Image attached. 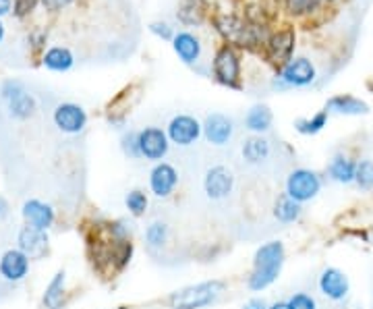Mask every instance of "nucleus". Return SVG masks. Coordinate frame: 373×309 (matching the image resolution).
Segmentation results:
<instances>
[{
    "label": "nucleus",
    "instance_id": "1",
    "mask_svg": "<svg viewBox=\"0 0 373 309\" xmlns=\"http://www.w3.org/2000/svg\"><path fill=\"white\" fill-rule=\"evenodd\" d=\"M284 264V245L280 241H270L255 251L253 257V272L249 276L247 285L251 291L268 289L280 274Z\"/></svg>",
    "mask_w": 373,
    "mask_h": 309
},
{
    "label": "nucleus",
    "instance_id": "2",
    "mask_svg": "<svg viewBox=\"0 0 373 309\" xmlns=\"http://www.w3.org/2000/svg\"><path fill=\"white\" fill-rule=\"evenodd\" d=\"M224 291L222 280H207L199 285H191L170 295L168 303L173 309H203L218 301Z\"/></svg>",
    "mask_w": 373,
    "mask_h": 309
},
{
    "label": "nucleus",
    "instance_id": "3",
    "mask_svg": "<svg viewBox=\"0 0 373 309\" xmlns=\"http://www.w3.org/2000/svg\"><path fill=\"white\" fill-rule=\"evenodd\" d=\"M0 96L2 100L6 102V108H8V115L17 121H25L29 119L38 104H36V98L19 83V81H6L2 83L0 87Z\"/></svg>",
    "mask_w": 373,
    "mask_h": 309
},
{
    "label": "nucleus",
    "instance_id": "4",
    "mask_svg": "<svg viewBox=\"0 0 373 309\" xmlns=\"http://www.w3.org/2000/svg\"><path fill=\"white\" fill-rule=\"evenodd\" d=\"M137 148H139L141 158L160 162L168 154L170 141L160 127H145L137 133Z\"/></svg>",
    "mask_w": 373,
    "mask_h": 309
},
{
    "label": "nucleus",
    "instance_id": "5",
    "mask_svg": "<svg viewBox=\"0 0 373 309\" xmlns=\"http://www.w3.org/2000/svg\"><path fill=\"white\" fill-rule=\"evenodd\" d=\"M319 189H321L319 177L311 171H305V168L293 171L286 179V195L291 199H295L297 203L313 199L319 193Z\"/></svg>",
    "mask_w": 373,
    "mask_h": 309
},
{
    "label": "nucleus",
    "instance_id": "6",
    "mask_svg": "<svg viewBox=\"0 0 373 309\" xmlns=\"http://www.w3.org/2000/svg\"><path fill=\"white\" fill-rule=\"evenodd\" d=\"M235 189V177L226 166H212L203 177V191L210 199H226Z\"/></svg>",
    "mask_w": 373,
    "mask_h": 309
},
{
    "label": "nucleus",
    "instance_id": "7",
    "mask_svg": "<svg viewBox=\"0 0 373 309\" xmlns=\"http://www.w3.org/2000/svg\"><path fill=\"white\" fill-rule=\"evenodd\" d=\"M201 135V124L195 117H189V115H177L170 123H168V131H166V137L170 143L175 145H193Z\"/></svg>",
    "mask_w": 373,
    "mask_h": 309
},
{
    "label": "nucleus",
    "instance_id": "8",
    "mask_svg": "<svg viewBox=\"0 0 373 309\" xmlns=\"http://www.w3.org/2000/svg\"><path fill=\"white\" fill-rule=\"evenodd\" d=\"M179 187V173L168 162H158L149 173V189L156 197L166 199Z\"/></svg>",
    "mask_w": 373,
    "mask_h": 309
},
{
    "label": "nucleus",
    "instance_id": "9",
    "mask_svg": "<svg viewBox=\"0 0 373 309\" xmlns=\"http://www.w3.org/2000/svg\"><path fill=\"white\" fill-rule=\"evenodd\" d=\"M29 274V257L21 249H8L0 257V276L8 282H21Z\"/></svg>",
    "mask_w": 373,
    "mask_h": 309
},
{
    "label": "nucleus",
    "instance_id": "10",
    "mask_svg": "<svg viewBox=\"0 0 373 309\" xmlns=\"http://www.w3.org/2000/svg\"><path fill=\"white\" fill-rule=\"evenodd\" d=\"M27 227H34L38 231H48L54 224V210L50 203L40 199H27L21 210Z\"/></svg>",
    "mask_w": 373,
    "mask_h": 309
},
{
    "label": "nucleus",
    "instance_id": "11",
    "mask_svg": "<svg viewBox=\"0 0 373 309\" xmlns=\"http://www.w3.org/2000/svg\"><path fill=\"white\" fill-rule=\"evenodd\" d=\"M201 131L205 133V139L212 145H226L235 133V123L233 119H228L226 115L214 113L205 119V123L201 127Z\"/></svg>",
    "mask_w": 373,
    "mask_h": 309
},
{
    "label": "nucleus",
    "instance_id": "12",
    "mask_svg": "<svg viewBox=\"0 0 373 309\" xmlns=\"http://www.w3.org/2000/svg\"><path fill=\"white\" fill-rule=\"evenodd\" d=\"M87 123V115L79 104L64 102L59 104L54 110V124L61 129L62 133H79Z\"/></svg>",
    "mask_w": 373,
    "mask_h": 309
},
{
    "label": "nucleus",
    "instance_id": "13",
    "mask_svg": "<svg viewBox=\"0 0 373 309\" xmlns=\"http://www.w3.org/2000/svg\"><path fill=\"white\" fill-rule=\"evenodd\" d=\"M19 249L29 257V259H40L48 253V237L46 231H38L34 227H23L17 237Z\"/></svg>",
    "mask_w": 373,
    "mask_h": 309
},
{
    "label": "nucleus",
    "instance_id": "14",
    "mask_svg": "<svg viewBox=\"0 0 373 309\" xmlns=\"http://www.w3.org/2000/svg\"><path fill=\"white\" fill-rule=\"evenodd\" d=\"M218 31L233 44H239V46H249L255 42V36H253V27H249L247 23H243L241 19L237 17H220L218 19Z\"/></svg>",
    "mask_w": 373,
    "mask_h": 309
},
{
    "label": "nucleus",
    "instance_id": "15",
    "mask_svg": "<svg viewBox=\"0 0 373 309\" xmlns=\"http://www.w3.org/2000/svg\"><path fill=\"white\" fill-rule=\"evenodd\" d=\"M315 81V66L307 59H295L286 62L282 71V83L284 85H295V87H305Z\"/></svg>",
    "mask_w": 373,
    "mask_h": 309
},
{
    "label": "nucleus",
    "instance_id": "16",
    "mask_svg": "<svg viewBox=\"0 0 373 309\" xmlns=\"http://www.w3.org/2000/svg\"><path fill=\"white\" fill-rule=\"evenodd\" d=\"M214 73H216L218 81L224 83V85L235 87V85L239 83V59H237V55H235L228 46L222 48V50L216 55Z\"/></svg>",
    "mask_w": 373,
    "mask_h": 309
},
{
    "label": "nucleus",
    "instance_id": "17",
    "mask_svg": "<svg viewBox=\"0 0 373 309\" xmlns=\"http://www.w3.org/2000/svg\"><path fill=\"white\" fill-rule=\"evenodd\" d=\"M319 289L328 299L340 301L349 295V278L338 268H328L319 276Z\"/></svg>",
    "mask_w": 373,
    "mask_h": 309
},
{
    "label": "nucleus",
    "instance_id": "18",
    "mask_svg": "<svg viewBox=\"0 0 373 309\" xmlns=\"http://www.w3.org/2000/svg\"><path fill=\"white\" fill-rule=\"evenodd\" d=\"M268 50H270V57L276 62L291 61V55L295 50V31L284 29V31H278L276 36H272Z\"/></svg>",
    "mask_w": 373,
    "mask_h": 309
},
{
    "label": "nucleus",
    "instance_id": "19",
    "mask_svg": "<svg viewBox=\"0 0 373 309\" xmlns=\"http://www.w3.org/2000/svg\"><path fill=\"white\" fill-rule=\"evenodd\" d=\"M173 46H175V52L179 55V59L186 64H193V62L199 59V55H201V44H199V40L193 36V34H177L175 38H173Z\"/></svg>",
    "mask_w": 373,
    "mask_h": 309
},
{
    "label": "nucleus",
    "instance_id": "20",
    "mask_svg": "<svg viewBox=\"0 0 373 309\" xmlns=\"http://www.w3.org/2000/svg\"><path fill=\"white\" fill-rule=\"evenodd\" d=\"M241 152L249 164H261L270 158V143L261 137H249L243 141Z\"/></svg>",
    "mask_w": 373,
    "mask_h": 309
},
{
    "label": "nucleus",
    "instance_id": "21",
    "mask_svg": "<svg viewBox=\"0 0 373 309\" xmlns=\"http://www.w3.org/2000/svg\"><path fill=\"white\" fill-rule=\"evenodd\" d=\"M328 110L338 115H365L370 106L353 96H336L328 102Z\"/></svg>",
    "mask_w": 373,
    "mask_h": 309
},
{
    "label": "nucleus",
    "instance_id": "22",
    "mask_svg": "<svg viewBox=\"0 0 373 309\" xmlns=\"http://www.w3.org/2000/svg\"><path fill=\"white\" fill-rule=\"evenodd\" d=\"M64 282H66V274L64 270L57 272V276L50 280V285L44 291V306L46 309H62L64 303Z\"/></svg>",
    "mask_w": 373,
    "mask_h": 309
},
{
    "label": "nucleus",
    "instance_id": "23",
    "mask_svg": "<svg viewBox=\"0 0 373 309\" xmlns=\"http://www.w3.org/2000/svg\"><path fill=\"white\" fill-rule=\"evenodd\" d=\"M272 110L265 104H257L253 106L245 117V127L253 133H265L272 127Z\"/></svg>",
    "mask_w": 373,
    "mask_h": 309
},
{
    "label": "nucleus",
    "instance_id": "24",
    "mask_svg": "<svg viewBox=\"0 0 373 309\" xmlns=\"http://www.w3.org/2000/svg\"><path fill=\"white\" fill-rule=\"evenodd\" d=\"M73 52L68 50V48H61V46H57V48H50L46 55H44V66L46 69H50V71H68L71 66H73Z\"/></svg>",
    "mask_w": 373,
    "mask_h": 309
},
{
    "label": "nucleus",
    "instance_id": "25",
    "mask_svg": "<svg viewBox=\"0 0 373 309\" xmlns=\"http://www.w3.org/2000/svg\"><path fill=\"white\" fill-rule=\"evenodd\" d=\"M355 168H357V164L353 160H349L344 156H336L330 164V175L338 183H351V181H355Z\"/></svg>",
    "mask_w": 373,
    "mask_h": 309
},
{
    "label": "nucleus",
    "instance_id": "26",
    "mask_svg": "<svg viewBox=\"0 0 373 309\" xmlns=\"http://www.w3.org/2000/svg\"><path fill=\"white\" fill-rule=\"evenodd\" d=\"M274 216L280 222H295L301 216V203H297L295 199H291L288 195L280 197L276 208H274Z\"/></svg>",
    "mask_w": 373,
    "mask_h": 309
},
{
    "label": "nucleus",
    "instance_id": "27",
    "mask_svg": "<svg viewBox=\"0 0 373 309\" xmlns=\"http://www.w3.org/2000/svg\"><path fill=\"white\" fill-rule=\"evenodd\" d=\"M168 224L166 222H152L147 229H145V243L152 249H162L168 243Z\"/></svg>",
    "mask_w": 373,
    "mask_h": 309
},
{
    "label": "nucleus",
    "instance_id": "28",
    "mask_svg": "<svg viewBox=\"0 0 373 309\" xmlns=\"http://www.w3.org/2000/svg\"><path fill=\"white\" fill-rule=\"evenodd\" d=\"M124 206H126V210L133 214V216H143L145 212H147V206H149V199H147V195L141 191V189H131L129 193H126V197H124Z\"/></svg>",
    "mask_w": 373,
    "mask_h": 309
},
{
    "label": "nucleus",
    "instance_id": "29",
    "mask_svg": "<svg viewBox=\"0 0 373 309\" xmlns=\"http://www.w3.org/2000/svg\"><path fill=\"white\" fill-rule=\"evenodd\" d=\"M326 123H328V110H321V113H317L311 119H299L295 127L303 135H315V133H319L326 127Z\"/></svg>",
    "mask_w": 373,
    "mask_h": 309
},
{
    "label": "nucleus",
    "instance_id": "30",
    "mask_svg": "<svg viewBox=\"0 0 373 309\" xmlns=\"http://www.w3.org/2000/svg\"><path fill=\"white\" fill-rule=\"evenodd\" d=\"M355 181L361 189H373V162L363 160L355 168Z\"/></svg>",
    "mask_w": 373,
    "mask_h": 309
},
{
    "label": "nucleus",
    "instance_id": "31",
    "mask_svg": "<svg viewBox=\"0 0 373 309\" xmlns=\"http://www.w3.org/2000/svg\"><path fill=\"white\" fill-rule=\"evenodd\" d=\"M286 308L288 309H317L315 299L307 295V293H297L293 295L288 301H286Z\"/></svg>",
    "mask_w": 373,
    "mask_h": 309
},
{
    "label": "nucleus",
    "instance_id": "32",
    "mask_svg": "<svg viewBox=\"0 0 373 309\" xmlns=\"http://www.w3.org/2000/svg\"><path fill=\"white\" fill-rule=\"evenodd\" d=\"M317 6V0H286V8L293 15H305Z\"/></svg>",
    "mask_w": 373,
    "mask_h": 309
},
{
    "label": "nucleus",
    "instance_id": "33",
    "mask_svg": "<svg viewBox=\"0 0 373 309\" xmlns=\"http://www.w3.org/2000/svg\"><path fill=\"white\" fill-rule=\"evenodd\" d=\"M123 150L126 156L131 158H141L139 148H137V133H126L123 137Z\"/></svg>",
    "mask_w": 373,
    "mask_h": 309
},
{
    "label": "nucleus",
    "instance_id": "34",
    "mask_svg": "<svg viewBox=\"0 0 373 309\" xmlns=\"http://www.w3.org/2000/svg\"><path fill=\"white\" fill-rule=\"evenodd\" d=\"M149 29H152L156 36L164 38V40H173V29H170L166 23H160V21H158V23H152V25H149Z\"/></svg>",
    "mask_w": 373,
    "mask_h": 309
},
{
    "label": "nucleus",
    "instance_id": "35",
    "mask_svg": "<svg viewBox=\"0 0 373 309\" xmlns=\"http://www.w3.org/2000/svg\"><path fill=\"white\" fill-rule=\"evenodd\" d=\"M71 2H73V0H42V4H44L48 10H59V8L71 4Z\"/></svg>",
    "mask_w": 373,
    "mask_h": 309
},
{
    "label": "nucleus",
    "instance_id": "36",
    "mask_svg": "<svg viewBox=\"0 0 373 309\" xmlns=\"http://www.w3.org/2000/svg\"><path fill=\"white\" fill-rule=\"evenodd\" d=\"M243 309H268V306H265L263 299H251V301H247L243 306Z\"/></svg>",
    "mask_w": 373,
    "mask_h": 309
},
{
    "label": "nucleus",
    "instance_id": "37",
    "mask_svg": "<svg viewBox=\"0 0 373 309\" xmlns=\"http://www.w3.org/2000/svg\"><path fill=\"white\" fill-rule=\"evenodd\" d=\"M8 216V201L0 195V220H4Z\"/></svg>",
    "mask_w": 373,
    "mask_h": 309
},
{
    "label": "nucleus",
    "instance_id": "38",
    "mask_svg": "<svg viewBox=\"0 0 373 309\" xmlns=\"http://www.w3.org/2000/svg\"><path fill=\"white\" fill-rule=\"evenodd\" d=\"M10 6H13L10 0H0V17H4V15L10 10Z\"/></svg>",
    "mask_w": 373,
    "mask_h": 309
},
{
    "label": "nucleus",
    "instance_id": "39",
    "mask_svg": "<svg viewBox=\"0 0 373 309\" xmlns=\"http://www.w3.org/2000/svg\"><path fill=\"white\" fill-rule=\"evenodd\" d=\"M268 309H288V308H286V303H274L272 308H268Z\"/></svg>",
    "mask_w": 373,
    "mask_h": 309
},
{
    "label": "nucleus",
    "instance_id": "40",
    "mask_svg": "<svg viewBox=\"0 0 373 309\" xmlns=\"http://www.w3.org/2000/svg\"><path fill=\"white\" fill-rule=\"evenodd\" d=\"M2 40H4V25L0 23V42H2Z\"/></svg>",
    "mask_w": 373,
    "mask_h": 309
}]
</instances>
